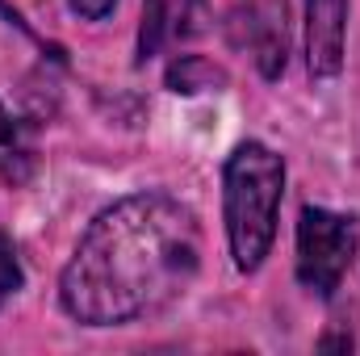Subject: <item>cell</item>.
<instances>
[{
    "instance_id": "cell-9",
    "label": "cell",
    "mask_w": 360,
    "mask_h": 356,
    "mask_svg": "<svg viewBox=\"0 0 360 356\" xmlns=\"http://www.w3.org/2000/svg\"><path fill=\"white\" fill-rule=\"evenodd\" d=\"M21 281H25V272H21V260H17V252H13V243L0 235V306L21 289Z\"/></svg>"
},
{
    "instance_id": "cell-11",
    "label": "cell",
    "mask_w": 360,
    "mask_h": 356,
    "mask_svg": "<svg viewBox=\"0 0 360 356\" xmlns=\"http://www.w3.org/2000/svg\"><path fill=\"white\" fill-rule=\"evenodd\" d=\"M0 17H4V21H8V25H17V30H21V34H25V38H34V30H30V25H25V21H21V13H17V8H8V4H4V0H0Z\"/></svg>"
},
{
    "instance_id": "cell-3",
    "label": "cell",
    "mask_w": 360,
    "mask_h": 356,
    "mask_svg": "<svg viewBox=\"0 0 360 356\" xmlns=\"http://www.w3.org/2000/svg\"><path fill=\"white\" fill-rule=\"evenodd\" d=\"M360 252V222L323 205H302L297 214V281L314 298H335Z\"/></svg>"
},
{
    "instance_id": "cell-12",
    "label": "cell",
    "mask_w": 360,
    "mask_h": 356,
    "mask_svg": "<svg viewBox=\"0 0 360 356\" xmlns=\"http://www.w3.org/2000/svg\"><path fill=\"white\" fill-rule=\"evenodd\" d=\"M319 348H352V340L348 336H327V340H319Z\"/></svg>"
},
{
    "instance_id": "cell-2",
    "label": "cell",
    "mask_w": 360,
    "mask_h": 356,
    "mask_svg": "<svg viewBox=\"0 0 360 356\" xmlns=\"http://www.w3.org/2000/svg\"><path fill=\"white\" fill-rule=\"evenodd\" d=\"M281 197H285V160L256 139L239 143L222 168V222L231 260L239 272H256L269 260Z\"/></svg>"
},
{
    "instance_id": "cell-8",
    "label": "cell",
    "mask_w": 360,
    "mask_h": 356,
    "mask_svg": "<svg viewBox=\"0 0 360 356\" xmlns=\"http://www.w3.org/2000/svg\"><path fill=\"white\" fill-rule=\"evenodd\" d=\"M30 172H34V151L25 147L21 130L13 126V117H8L4 105H0V180L21 184Z\"/></svg>"
},
{
    "instance_id": "cell-5",
    "label": "cell",
    "mask_w": 360,
    "mask_h": 356,
    "mask_svg": "<svg viewBox=\"0 0 360 356\" xmlns=\"http://www.w3.org/2000/svg\"><path fill=\"white\" fill-rule=\"evenodd\" d=\"M210 30V0H143L139 63L164 55L168 46L201 38Z\"/></svg>"
},
{
    "instance_id": "cell-7",
    "label": "cell",
    "mask_w": 360,
    "mask_h": 356,
    "mask_svg": "<svg viewBox=\"0 0 360 356\" xmlns=\"http://www.w3.org/2000/svg\"><path fill=\"white\" fill-rule=\"evenodd\" d=\"M164 84L180 96H197V92H218L231 84V76H226V68H218L214 59H205V55H176L172 63H168V76H164Z\"/></svg>"
},
{
    "instance_id": "cell-10",
    "label": "cell",
    "mask_w": 360,
    "mask_h": 356,
    "mask_svg": "<svg viewBox=\"0 0 360 356\" xmlns=\"http://www.w3.org/2000/svg\"><path fill=\"white\" fill-rule=\"evenodd\" d=\"M68 8L76 17H84V21H105L117 8V0H68Z\"/></svg>"
},
{
    "instance_id": "cell-1",
    "label": "cell",
    "mask_w": 360,
    "mask_h": 356,
    "mask_svg": "<svg viewBox=\"0 0 360 356\" xmlns=\"http://www.w3.org/2000/svg\"><path fill=\"white\" fill-rule=\"evenodd\" d=\"M201 268V222L164 189L105 205L59 272V306L84 327H126L176 302Z\"/></svg>"
},
{
    "instance_id": "cell-4",
    "label": "cell",
    "mask_w": 360,
    "mask_h": 356,
    "mask_svg": "<svg viewBox=\"0 0 360 356\" xmlns=\"http://www.w3.org/2000/svg\"><path fill=\"white\" fill-rule=\"evenodd\" d=\"M226 25H231V42L252 51L264 80H276L285 72V51H289L285 0H235Z\"/></svg>"
},
{
    "instance_id": "cell-6",
    "label": "cell",
    "mask_w": 360,
    "mask_h": 356,
    "mask_svg": "<svg viewBox=\"0 0 360 356\" xmlns=\"http://www.w3.org/2000/svg\"><path fill=\"white\" fill-rule=\"evenodd\" d=\"M348 0H306V72L331 80L344 72Z\"/></svg>"
}]
</instances>
